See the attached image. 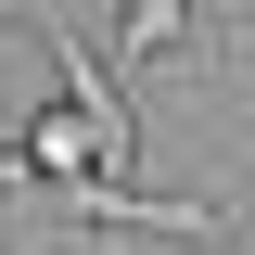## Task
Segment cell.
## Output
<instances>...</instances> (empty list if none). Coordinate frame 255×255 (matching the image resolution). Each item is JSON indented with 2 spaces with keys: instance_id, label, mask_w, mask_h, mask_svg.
I'll list each match as a JSON object with an SVG mask.
<instances>
[{
  "instance_id": "obj_1",
  "label": "cell",
  "mask_w": 255,
  "mask_h": 255,
  "mask_svg": "<svg viewBox=\"0 0 255 255\" xmlns=\"http://www.w3.org/2000/svg\"><path fill=\"white\" fill-rule=\"evenodd\" d=\"M26 166H38V179H102V166H115V153H102V115L77 90L38 102V115H26Z\"/></svg>"
},
{
  "instance_id": "obj_2",
  "label": "cell",
  "mask_w": 255,
  "mask_h": 255,
  "mask_svg": "<svg viewBox=\"0 0 255 255\" xmlns=\"http://www.w3.org/2000/svg\"><path fill=\"white\" fill-rule=\"evenodd\" d=\"M102 51L115 64H179L191 51V0H115L102 13Z\"/></svg>"
},
{
  "instance_id": "obj_3",
  "label": "cell",
  "mask_w": 255,
  "mask_h": 255,
  "mask_svg": "<svg viewBox=\"0 0 255 255\" xmlns=\"http://www.w3.org/2000/svg\"><path fill=\"white\" fill-rule=\"evenodd\" d=\"M191 255H255V243H191Z\"/></svg>"
}]
</instances>
